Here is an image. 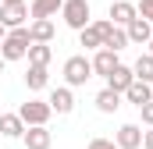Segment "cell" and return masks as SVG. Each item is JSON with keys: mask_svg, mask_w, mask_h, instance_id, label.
<instances>
[{"mask_svg": "<svg viewBox=\"0 0 153 149\" xmlns=\"http://www.w3.org/2000/svg\"><path fill=\"white\" fill-rule=\"evenodd\" d=\"M29 46H32V36H29V25L25 29H11L7 39L0 43V57L11 64V60H25L29 57Z\"/></svg>", "mask_w": 153, "mask_h": 149, "instance_id": "cell-1", "label": "cell"}, {"mask_svg": "<svg viewBox=\"0 0 153 149\" xmlns=\"http://www.w3.org/2000/svg\"><path fill=\"white\" fill-rule=\"evenodd\" d=\"M89 78H93V60H89L85 53H75V57L64 60V85H68V89L85 85Z\"/></svg>", "mask_w": 153, "mask_h": 149, "instance_id": "cell-2", "label": "cell"}, {"mask_svg": "<svg viewBox=\"0 0 153 149\" xmlns=\"http://www.w3.org/2000/svg\"><path fill=\"white\" fill-rule=\"evenodd\" d=\"M18 117L25 121V128H46V121L53 117V110H50L46 100H25L18 107Z\"/></svg>", "mask_w": 153, "mask_h": 149, "instance_id": "cell-3", "label": "cell"}, {"mask_svg": "<svg viewBox=\"0 0 153 149\" xmlns=\"http://www.w3.org/2000/svg\"><path fill=\"white\" fill-rule=\"evenodd\" d=\"M61 18H64V25L68 29H89V18H93V11H89V0H64V7H61Z\"/></svg>", "mask_w": 153, "mask_h": 149, "instance_id": "cell-4", "label": "cell"}, {"mask_svg": "<svg viewBox=\"0 0 153 149\" xmlns=\"http://www.w3.org/2000/svg\"><path fill=\"white\" fill-rule=\"evenodd\" d=\"M25 18H29V7L25 4H4L0 7V25L11 32V29H25Z\"/></svg>", "mask_w": 153, "mask_h": 149, "instance_id": "cell-5", "label": "cell"}, {"mask_svg": "<svg viewBox=\"0 0 153 149\" xmlns=\"http://www.w3.org/2000/svg\"><path fill=\"white\" fill-rule=\"evenodd\" d=\"M107 14H111V21H114L117 29H128V25L139 18V11H135V4H132V0H114Z\"/></svg>", "mask_w": 153, "mask_h": 149, "instance_id": "cell-6", "label": "cell"}, {"mask_svg": "<svg viewBox=\"0 0 153 149\" xmlns=\"http://www.w3.org/2000/svg\"><path fill=\"white\" fill-rule=\"evenodd\" d=\"M117 149H143V124H121L114 135Z\"/></svg>", "mask_w": 153, "mask_h": 149, "instance_id": "cell-7", "label": "cell"}, {"mask_svg": "<svg viewBox=\"0 0 153 149\" xmlns=\"http://www.w3.org/2000/svg\"><path fill=\"white\" fill-rule=\"evenodd\" d=\"M46 103H50V110H53V114H61V117H64V114L75 110V92H71L68 85H61V89H53V92H50V100H46Z\"/></svg>", "mask_w": 153, "mask_h": 149, "instance_id": "cell-8", "label": "cell"}, {"mask_svg": "<svg viewBox=\"0 0 153 149\" xmlns=\"http://www.w3.org/2000/svg\"><path fill=\"white\" fill-rule=\"evenodd\" d=\"M89 60H93V74H100V78H107V74H111L117 64H121L114 50H96V53H93Z\"/></svg>", "mask_w": 153, "mask_h": 149, "instance_id": "cell-9", "label": "cell"}, {"mask_svg": "<svg viewBox=\"0 0 153 149\" xmlns=\"http://www.w3.org/2000/svg\"><path fill=\"white\" fill-rule=\"evenodd\" d=\"M125 36H128V43H135V46H150V39H153V25L146 21V18H135V21L125 29Z\"/></svg>", "mask_w": 153, "mask_h": 149, "instance_id": "cell-10", "label": "cell"}, {"mask_svg": "<svg viewBox=\"0 0 153 149\" xmlns=\"http://www.w3.org/2000/svg\"><path fill=\"white\" fill-rule=\"evenodd\" d=\"M103 82H107V89H114V92H121V96H125V89L135 82V74H132V68H128V64H117V68L107 74Z\"/></svg>", "mask_w": 153, "mask_h": 149, "instance_id": "cell-11", "label": "cell"}, {"mask_svg": "<svg viewBox=\"0 0 153 149\" xmlns=\"http://www.w3.org/2000/svg\"><path fill=\"white\" fill-rule=\"evenodd\" d=\"M22 142H25V149H50L53 135H50V128H25Z\"/></svg>", "mask_w": 153, "mask_h": 149, "instance_id": "cell-12", "label": "cell"}, {"mask_svg": "<svg viewBox=\"0 0 153 149\" xmlns=\"http://www.w3.org/2000/svg\"><path fill=\"white\" fill-rule=\"evenodd\" d=\"M125 100L132 103V107H146L153 100V85H146V82H132L128 89H125Z\"/></svg>", "mask_w": 153, "mask_h": 149, "instance_id": "cell-13", "label": "cell"}, {"mask_svg": "<svg viewBox=\"0 0 153 149\" xmlns=\"http://www.w3.org/2000/svg\"><path fill=\"white\" fill-rule=\"evenodd\" d=\"M0 135L4 139H22L25 135V121L18 114H0Z\"/></svg>", "mask_w": 153, "mask_h": 149, "instance_id": "cell-14", "label": "cell"}, {"mask_svg": "<svg viewBox=\"0 0 153 149\" xmlns=\"http://www.w3.org/2000/svg\"><path fill=\"white\" fill-rule=\"evenodd\" d=\"M61 7H64V0H32L29 14H32L36 21H50V14H57Z\"/></svg>", "mask_w": 153, "mask_h": 149, "instance_id": "cell-15", "label": "cell"}, {"mask_svg": "<svg viewBox=\"0 0 153 149\" xmlns=\"http://www.w3.org/2000/svg\"><path fill=\"white\" fill-rule=\"evenodd\" d=\"M50 60H53V46L50 43H32L29 46V64L32 68H46Z\"/></svg>", "mask_w": 153, "mask_h": 149, "instance_id": "cell-16", "label": "cell"}, {"mask_svg": "<svg viewBox=\"0 0 153 149\" xmlns=\"http://www.w3.org/2000/svg\"><path fill=\"white\" fill-rule=\"evenodd\" d=\"M132 74H135V82L153 85V53H139V60L132 64Z\"/></svg>", "mask_w": 153, "mask_h": 149, "instance_id": "cell-17", "label": "cell"}, {"mask_svg": "<svg viewBox=\"0 0 153 149\" xmlns=\"http://www.w3.org/2000/svg\"><path fill=\"white\" fill-rule=\"evenodd\" d=\"M117 107H121V92H114V89H100L96 92V110L100 114H114Z\"/></svg>", "mask_w": 153, "mask_h": 149, "instance_id": "cell-18", "label": "cell"}, {"mask_svg": "<svg viewBox=\"0 0 153 149\" xmlns=\"http://www.w3.org/2000/svg\"><path fill=\"white\" fill-rule=\"evenodd\" d=\"M29 36H32V43H53L57 29H53V21H32L29 25Z\"/></svg>", "mask_w": 153, "mask_h": 149, "instance_id": "cell-19", "label": "cell"}, {"mask_svg": "<svg viewBox=\"0 0 153 149\" xmlns=\"http://www.w3.org/2000/svg\"><path fill=\"white\" fill-rule=\"evenodd\" d=\"M46 82H50V71H46V68H32V64H29V74H25V85H29V92L46 89Z\"/></svg>", "mask_w": 153, "mask_h": 149, "instance_id": "cell-20", "label": "cell"}, {"mask_svg": "<svg viewBox=\"0 0 153 149\" xmlns=\"http://www.w3.org/2000/svg\"><path fill=\"white\" fill-rule=\"evenodd\" d=\"M78 46H85V50H103V36L93 29V21H89V29L78 32Z\"/></svg>", "mask_w": 153, "mask_h": 149, "instance_id": "cell-21", "label": "cell"}, {"mask_svg": "<svg viewBox=\"0 0 153 149\" xmlns=\"http://www.w3.org/2000/svg\"><path fill=\"white\" fill-rule=\"evenodd\" d=\"M125 46H128V36H125V29H111V36L103 39V50H114V53H121V50H125Z\"/></svg>", "mask_w": 153, "mask_h": 149, "instance_id": "cell-22", "label": "cell"}, {"mask_svg": "<svg viewBox=\"0 0 153 149\" xmlns=\"http://www.w3.org/2000/svg\"><path fill=\"white\" fill-rule=\"evenodd\" d=\"M135 11H139V18H146V21L153 25V0H139V4H135Z\"/></svg>", "mask_w": 153, "mask_h": 149, "instance_id": "cell-23", "label": "cell"}, {"mask_svg": "<svg viewBox=\"0 0 153 149\" xmlns=\"http://www.w3.org/2000/svg\"><path fill=\"white\" fill-rule=\"evenodd\" d=\"M139 114H143V124H146V128H153V100L146 103V107H139Z\"/></svg>", "mask_w": 153, "mask_h": 149, "instance_id": "cell-24", "label": "cell"}, {"mask_svg": "<svg viewBox=\"0 0 153 149\" xmlns=\"http://www.w3.org/2000/svg\"><path fill=\"white\" fill-rule=\"evenodd\" d=\"M89 149H117V146H114V139H93Z\"/></svg>", "mask_w": 153, "mask_h": 149, "instance_id": "cell-25", "label": "cell"}, {"mask_svg": "<svg viewBox=\"0 0 153 149\" xmlns=\"http://www.w3.org/2000/svg\"><path fill=\"white\" fill-rule=\"evenodd\" d=\"M143 149H153V128H150V131H143Z\"/></svg>", "mask_w": 153, "mask_h": 149, "instance_id": "cell-26", "label": "cell"}, {"mask_svg": "<svg viewBox=\"0 0 153 149\" xmlns=\"http://www.w3.org/2000/svg\"><path fill=\"white\" fill-rule=\"evenodd\" d=\"M4 4H25V0H0V7H4Z\"/></svg>", "mask_w": 153, "mask_h": 149, "instance_id": "cell-27", "label": "cell"}, {"mask_svg": "<svg viewBox=\"0 0 153 149\" xmlns=\"http://www.w3.org/2000/svg\"><path fill=\"white\" fill-rule=\"evenodd\" d=\"M4 39H7V29H4V25H0V43H4Z\"/></svg>", "mask_w": 153, "mask_h": 149, "instance_id": "cell-28", "label": "cell"}, {"mask_svg": "<svg viewBox=\"0 0 153 149\" xmlns=\"http://www.w3.org/2000/svg\"><path fill=\"white\" fill-rule=\"evenodd\" d=\"M4 68H7V60H4V57H0V74H4Z\"/></svg>", "mask_w": 153, "mask_h": 149, "instance_id": "cell-29", "label": "cell"}, {"mask_svg": "<svg viewBox=\"0 0 153 149\" xmlns=\"http://www.w3.org/2000/svg\"><path fill=\"white\" fill-rule=\"evenodd\" d=\"M150 53H153V39H150Z\"/></svg>", "mask_w": 153, "mask_h": 149, "instance_id": "cell-30", "label": "cell"}]
</instances>
